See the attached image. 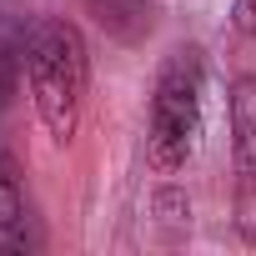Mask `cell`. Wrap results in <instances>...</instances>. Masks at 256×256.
I'll list each match as a JSON object with an SVG mask.
<instances>
[{"label": "cell", "mask_w": 256, "mask_h": 256, "mask_svg": "<svg viewBox=\"0 0 256 256\" xmlns=\"http://www.w3.org/2000/svg\"><path fill=\"white\" fill-rule=\"evenodd\" d=\"M26 80H30V100H36L40 126L50 131V141L66 146L80 126L86 80H90V56H86V40L70 20H60V16L36 20L30 56H26Z\"/></svg>", "instance_id": "obj_1"}, {"label": "cell", "mask_w": 256, "mask_h": 256, "mask_svg": "<svg viewBox=\"0 0 256 256\" xmlns=\"http://www.w3.org/2000/svg\"><path fill=\"white\" fill-rule=\"evenodd\" d=\"M201 86H206V60L196 46H176L151 90V126H146V161L171 176L191 161L196 136H201Z\"/></svg>", "instance_id": "obj_2"}, {"label": "cell", "mask_w": 256, "mask_h": 256, "mask_svg": "<svg viewBox=\"0 0 256 256\" xmlns=\"http://www.w3.org/2000/svg\"><path fill=\"white\" fill-rule=\"evenodd\" d=\"M231 166H236V231L256 246V76H236L226 90Z\"/></svg>", "instance_id": "obj_3"}, {"label": "cell", "mask_w": 256, "mask_h": 256, "mask_svg": "<svg viewBox=\"0 0 256 256\" xmlns=\"http://www.w3.org/2000/svg\"><path fill=\"white\" fill-rule=\"evenodd\" d=\"M36 251V216L20 181V166L0 156V256H30Z\"/></svg>", "instance_id": "obj_4"}, {"label": "cell", "mask_w": 256, "mask_h": 256, "mask_svg": "<svg viewBox=\"0 0 256 256\" xmlns=\"http://www.w3.org/2000/svg\"><path fill=\"white\" fill-rule=\"evenodd\" d=\"M36 20L20 0H0V106L16 96V80L26 76V56H30V36Z\"/></svg>", "instance_id": "obj_5"}, {"label": "cell", "mask_w": 256, "mask_h": 256, "mask_svg": "<svg viewBox=\"0 0 256 256\" xmlns=\"http://www.w3.org/2000/svg\"><path fill=\"white\" fill-rule=\"evenodd\" d=\"M96 10H100V26L126 30V16H141L146 20V0H96Z\"/></svg>", "instance_id": "obj_6"}, {"label": "cell", "mask_w": 256, "mask_h": 256, "mask_svg": "<svg viewBox=\"0 0 256 256\" xmlns=\"http://www.w3.org/2000/svg\"><path fill=\"white\" fill-rule=\"evenodd\" d=\"M231 26H236V36H256V0H236L231 6Z\"/></svg>", "instance_id": "obj_7"}]
</instances>
